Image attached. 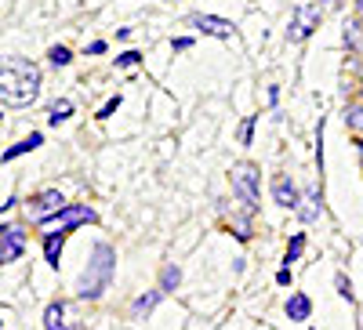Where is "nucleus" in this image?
<instances>
[{"label":"nucleus","mask_w":363,"mask_h":330,"mask_svg":"<svg viewBox=\"0 0 363 330\" xmlns=\"http://www.w3.org/2000/svg\"><path fill=\"white\" fill-rule=\"evenodd\" d=\"M178 280H182L178 265H167V268H164V276H160V290H164V294H167V290H174V287H178Z\"/></svg>","instance_id":"6ab92c4d"},{"label":"nucleus","mask_w":363,"mask_h":330,"mask_svg":"<svg viewBox=\"0 0 363 330\" xmlns=\"http://www.w3.org/2000/svg\"><path fill=\"white\" fill-rule=\"evenodd\" d=\"M189 47H193V37H178L174 40V51H189Z\"/></svg>","instance_id":"393cba45"},{"label":"nucleus","mask_w":363,"mask_h":330,"mask_svg":"<svg viewBox=\"0 0 363 330\" xmlns=\"http://www.w3.org/2000/svg\"><path fill=\"white\" fill-rule=\"evenodd\" d=\"M251 131H255V116H247L244 120V131H240V142H244V145L251 142Z\"/></svg>","instance_id":"b1692460"},{"label":"nucleus","mask_w":363,"mask_h":330,"mask_svg":"<svg viewBox=\"0 0 363 330\" xmlns=\"http://www.w3.org/2000/svg\"><path fill=\"white\" fill-rule=\"evenodd\" d=\"M345 124H349V131L363 135V106H349V113H345Z\"/></svg>","instance_id":"f3484780"},{"label":"nucleus","mask_w":363,"mask_h":330,"mask_svg":"<svg viewBox=\"0 0 363 330\" xmlns=\"http://www.w3.org/2000/svg\"><path fill=\"white\" fill-rule=\"evenodd\" d=\"M51 66H69L73 62V55H69V47H51Z\"/></svg>","instance_id":"aec40b11"},{"label":"nucleus","mask_w":363,"mask_h":330,"mask_svg":"<svg viewBox=\"0 0 363 330\" xmlns=\"http://www.w3.org/2000/svg\"><path fill=\"white\" fill-rule=\"evenodd\" d=\"M116 109H120V95H116V98H109V102H106V106H102V109H99V116H102V120H106V116H113V113H116Z\"/></svg>","instance_id":"5701e85b"},{"label":"nucleus","mask_w":363,"mask_h":330,"mask_svg":"<svg viewBox=\"0 0 363 330\" xmlns=\"http://www.w3.org/2000/svg\"><path fill=\"white\" fill-rule=\"evenodd\" d=\"M69 113H73V102H66V98H62V102H55V106H51L48 120H51V124H62V120H66Z\"/></svg>","instance_id":"a211bd4d"},{"label":"nucleus","mask_w":363,"mask_h":330,"mask_svg":"<svg viewBox=\"0 0 363 330\" xmlns=\"http://www.w3.org/2000/svg\"><path fill=\"white\" fill-rule=\"evenodd\" d=\"M66 196L58 193V189H48V193H37V196H29V203H26V218L29 222H37V225H48L55 215H62L66 211Z\"/></svg>","instance_id":"20e7f679"},{"label":"nucleus","mask_w":363,"mask_h":330,"mask_svg":"<svg viewBox=\"0 0 363 330\" xmlns=\"http://www.w3.org/2000/svg\"><path fill=\"white\" fill-rule=\"evenodd\" d=\"M113 268H116L113 247H109V244H95V251H91V261H87L84 276H80V283H77V294H80V297H99V294L109 287V280H113Z\"/></svg>","instance_id":"f03ea898"},{"label":"nucleus","mask_w":363,"mask_h":330,"mask_svg":"<svg viewBox=\"0 0 363 330\" xmlns=\"http://www.w3.org/2000/svg\"><path fill=\"white\" fill-rule=\"evenodd\" d=\"M301 203H306V207H298L301 222H316V218H320V207H323V203H320V193L313 189V193H309L306 200H301Z\"/></svg>","instance_id":"2eb2a0df"},{"label":"nucleus","mask_w":363,"mask_h":330,"mask_svg":"<svg viewBox=\"0 0 363 330\" xmlns=\"http://www.w3.org/2000/svg\"><path fill=\"white\" fill-rule=\"evenodd\" d=\"M193 25L200 29L203 37H222V40H233L236 37V25L229 18H215V15H193Z\"/></svg>","instance_id":"6e6552de"},{"label":"nucleus","mask_w":363,"mask_h":330,"mask_svg":"<svg viewBox=\"0 0 363 330\" xmlns=\"http://www.w3.org/2000/svg\"><path fill=\"white\" fill-rule=\"evenodd\" d=\"M359 164H363V142H359Z\"/></svg>","instance_id":"bb28decb"},{"label":"nucleus","mask_w":363,"mask_h":330,"mask_svg":"<svg viewBox=\"0 0 363 330\" xmlns=\"http://www.w3.org/2000/svg\"><path fill=\"white\" fill-rule=\"evenodd\" d=\"M320 4H298L294 8V18H291V29H287V40H306L313 29L320 25Z\"/></svg>","instance_id":"39448f33"},{"label":"nucleus","mask_w":363,"mask_h":330,"mask_svg":"<svg viewBox=\"0 0 363 330\" xmlns=\"http://www.w3.org/2000/svg\"><path fill=\"white\" fill-rule=\"evenodd\" d=\"M87 222H95V211L91 207H84V203H69L62 215H55L48 225L55 229V232H73L77 225H87Z\"/></svg>","instance_id":"423d86ee"},{"label":"nucleus","mask_w":363,"mask_h":330,"mask_svg":"<svg viewBox=\"0 0 363 330\" xmlns=\"http://www.w3.org/2000/svg\"><path fill=\"white\" fill-rule=\"evenodd\" d=\"M335 283H338V294L345 297V302H352V283H349V280H345L342 273H338V280H335Z\"/></svg>","instance_id":"4be33fe9"},{"label":"nucleus","mask_w":363,"mask_h":330,"mask_svg":"<svg viewBox=\"0 0 363 330\" xmlns=\"http://www.w3.org/2000/svg\"><path fill=\"white\" fill-rule=\"evenodd\" d=\"M277 283H280V287L291 283V268H280V273H277Z\"/></svg>","instance_id":"a878e982"},{"label":"nucleus","mask_w":363,"mask_h":330,"mask_svg":"<svg viewBox=\"0 0 363 330\" xmlns=\"http://www.w3.org/2000/svg\"><path fill=\"white\" fill-rule=\"evenodd\" d=\"M26 251V232L18 225H0V265L18 261Z\"/></svg>","instance_id":"0eeeda50"},{"label":"nucleus","mask_w":363,"mask_h":330,"mask_svg":"<svg viewBox=\"0 0 363 330\" xmlns=\"http://www.w3.org/2000/svg\"><path fill=\"white\" fill-rule=\"evenodd\" d=\"M40 142H44V135H40V131H33L29 138H22L18 145H11V149H8V153L0 157V160H15V157H22V153H33V149H37Z\"/></svg>","instance_id":"ddd939ff"},{"label":"nucleus","mask_w":363,"mask_h":330,"mask_svg":"<svg viewBox=\"0 0 363 330\" xmlns=\"http://www.w3.org/2000/svg\"><path fill=\"white\" fill-rule=\"evenodd\" d=\"M301 247H306V232H298L291 244H287V258H284V268H291V261L301 258Z\"/></svg>","instance_id":"dca6fc26"},{"label":"nucleus","mask_w":363,"mask_h":330,"mask_svg":"<svg viewBox=\"0 0 363 330\" xmlns=\"http://www.w3.org/2000/svg\"><path fill=\"white\" fill-rule=\"evenodd\" d=\"M138 62H142V55H138V51H124V55L116 58V66H124V69H128V66H138Z\"/></svg>","instance_id":"412c9836"},{"label":"nucleus","mask_w":363,"mask_h":330,"mask_svg":"<svg viewBox=\"0 0 363 330\" xmlns=\"http://www.w3.org/2000/svg\"><path fill=\"white\" fill-rule=\"evenodd\" d=\"M44 326H48V330H73V326H69V309H66V302H51V305L44 309Z\"/></svg>","instance_id":"f8f14e48"},{"label":"nucleus","mask_w":363,"mask_h":330,"mask_svg":"<svg viewBox=\"0 0 363 330\" xmlns=\"http://www.w3.org/2000/svg\"><path fill=\"white\" fill-rule=\"evenodd\" d=\"M66 236L69 232H48L44 236V261L51 265V268H58V261H62V247H66Z\"/></svg>","instance_id":"9d476101"},{"label":"nucleus","mask_w":363,"mask_h":330,"mask_svg":"<svg viewBox=\"0 0 363 330\" xmlns=\"http://www.w3.org/2000/svg\"><path fill=\"white\" fill-rule=\"evenodd\" d=\"M40 98V69L26 58H15V62L0 66V102L4 106H33Z\"/></svg>","instance_id":"f257e3e1"},{"label":"nucleus","mask_w":363,"mask_h":330,"mask_svg":"<svg viewBox=\"0 0 363 330\" xmlns=\"http://www.w3.org/2000/svg\"><path fill=\"white\" fill-rule=\"evenodd\" d=\"M309 316H313V302H309V294L294 290V294L287 297V319H294V323H306Z\"/></svg>","instance_id":"9b49d317"},{"label":"nucleus","mask_w":363,"mask_h":330,"mask_svg":"<svg viewBox=\"0 0 363 330\" xmlns=\"http://www.w3.org/2000/svg\"><path fill=\"white\" fill-rule=\"evenodd\" d=\"M323 4H335V0H323Z\"/></svg>","instance_id":"cd10ccee"},{"label":"nucleus","mask_w":363,"mask_h":330,"mask_svg":"<svg viewBox=\"0 0 363 330\" xmlns=\"http://www.w3.org/2000/svg\"><path fill=\"white\" fill-rule=\"evenodd\" d=\"M160 297H164V290H149V294H142L138 297V302H135V319H142V316H149V312H153V305L160 302Z\"/></svg>","instance_id":"4468645a"},{"label":"nucleus","mask_w":363,"mask_h":330,"mask_svg":"<svg viewBox=\"0 0 363 330\" xmlns=\"http://www.w3.org/2000/svg\"><path fill=\"white\" fill-rule=\"evenodd\" d=\"M272 200H277L280 207H287V211H298L301 193H298V186L291 182L287 174H277V178H272Z\"/></svg>","instance_id":"1a4fd4ad"},{"label":"nucleus","mask_w":363,"mask_h":330,"mask_svg":"<svg viewBox=\"0 0 363 330\" xmlns=\"http://www.w3.org/2000/svg\"><path fill=\"white\" fill-rule=\"evenodd\" d=\"M258 167L255 164H236L229 171V182H233V196H240L247 203V211H258L262 207V196H258Z\"/></svg>","instance_id":"7ed1b4c3"}]
</instances>
